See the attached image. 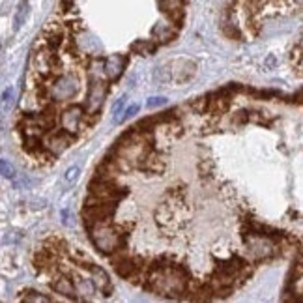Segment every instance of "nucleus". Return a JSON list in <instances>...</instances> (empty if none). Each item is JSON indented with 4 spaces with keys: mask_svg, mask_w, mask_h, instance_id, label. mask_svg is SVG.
I'll return each instance as SVG.
<instances>
[{
    "mask_svg": "<svg viewBox=\"0 0 303 303\" xmlns=\"http://www.w3.org/2000/svg\"><path fill=\"white\" fill-rule=\"evenodd\" d=\"M101 120V113H84L81 120V129H92Z\"/></svg>",
    "mask_w": 303,
    "mask_h": 303,
    "instance_id": "2eb2a0df",
    "label": "nucleus"
},
{
    "mask_svg": "<svg viewBox=\"0 0 303 303\" xmlns=\"http://www.w3.org/2000/svg\"><path fill=\"white\" fill-rule=\"evenodd\" d=\"M84 115V107L83 105H71L70 109H66L62 115H58V126L66 129V131H71L81 135V120Z\"/></svg>",
    "mask_w": 303,
    "mask_h": 303,
    "instance_id": "0eeeda50",
    "label": "nucleus"
},
{
    "mask_svg": "<svg viewBox=\"0 0 303 303\" xmlns=\"http://www.w3.org/2000/svg\"><path fill=\"white\" fill-rule=\"evenodd\" d=\"M129 51L133 54H139V56H150L157 51V43L154 40H137V42L131 43Z\"/></svg>",
    "mask_w": 303,
    "mask_h": 303,
    "instance_id": "4468645a",
    "label": "nucleus"
},
{
    "mask_svg": "<svg viewBox=\"0 0 303 303\" xmlns=\"http://www.w3.org/2000/svg\"><path fill=\"white\" fill-rule=\"evenodd\" d=\"M66 255H68V258L73 262L75 266H79V268H83V270H90L92 266H94L95 262L86 255V253L83 251V249H77V247H68V251H66Z\"/></svg>",
    "mask_w": 303,
    "mask_h": 303,
    "instance_id": "f8f14e48",
    "label": "nucleus"
},
{
    "mask_svg": "<svg viewBox=\"0 0 303 303\" xmlns=\"http://www.w3.org/2000/svg\"><path fill=\"white\" fill-rule=\"evenodd\" d=\"M0 174L10 178V180L15 178V168H13V165H11L8 159H0Z\"/></svg>",
    "mask_w": 303,
    "mask_h": 303,
    "instance_id": "412c9836",
    "label": "nucleus"
},
{
    "mask_svg": "<svg viewBox=\"0 0 303 303\" xmlns=\"http://www.w3.org/2000/svg\"><path fill=\"white\" fill-rule=\"evenodd\" d=\"M51 286L54 288V292L62 294L64 298H70V300H73V302H81V298L77 296V288H75L73 281L70 279V275L60 273V275L51 282Z\"/></svg>",
    "mask_w": 303,
    "mask_h": 303,
    "instance_id": "9d476101",
    "label": "nucleus"
},
{
    "mask_svg": "<svg viewBox=\"0 0 303 303\" xmlns=\"http://www.w3.org/2000/svg\"><path fill=\"white\" fill-rule=\"evenodd\" d=\"M88 273L92 275V284H94V288L99 290V294H103V298H109L111 294L115 292V284L111 281V277H109V273L105 272L103 268H99L97 264H94Z\"/></svg>",
    "mask_w": 303,
    "mask_h": 303,
    "instance_id": "1a4fd4ad",
    "label": "nucleus"
},
{
    "mask_svg": "<svg viewBox=\"0 0 303 303\" xmlns=\"http://www.w3.org/2000/svg\"><path fill=\"white\" fill-rule=\"evenodd\" d=\"M116 210H118V202L116 200H105L95 197V195H86L83 211H81V217H83V225L86 232L97 227V225L113 223Z\"/></svg>",
    "mask_w": 303,
    "mask_h": 303,
    "instance_id": "f03ea898",
    "label": "nucleus"
},
{
    "mask_svg": "<svg viewBox=\"0 0 303 303\" xmlns=\"http://www.w3.org/2000/svg\"><path fill=\"white\" fill-rule=\"evenodd\" d=\"M23 302H51V298H47V296H43V294L36 292V290H24L21 296Z\"/></svg>",
    "mask_w": 303,
    "mask_h": 303,
    "instance_id": "f3484780",
    "label": "nucleus"
},
{
    "mask_svg": "<svg viewBox=\"0 0 303 303\" xmlns=\"http://www.w3.org/2000/svg\"><path fill=\"white\" fill-rule=\"evenodd\" d=\"M206 105H208V99H206V95H204V97L193 99V101L189 103V109H191L195 115H204V113H206Z\"/></svg>",
    "mask_w": 303,
    "mask_h": 303,
    "instance_id": "a211bd4d",
    "label": "nucleus"
},
{
    "mask_svg": "<svg viewBox=\"0 0 303 303\" xmlns=\"http://www.w3.org/2000/svg\"><path fill=\"white\" fill-rule=\"evenodd\" d=\"M126 101H127V95H120L118 99L115 101V105H113V122H118V118H120V115H122V111H124V107H126Z\"/></svg>",
    "mask_w": 303,
    "mask_h": 303,
    "instance_id": "6ab92c4d",
    "label": "nucleus"
},
{
    "mask_svg": "<svg viewBox=\"0 0 303 303\" xmlns=\"http://www.w3.org/2000/svg\"><path fill=\"white\" fill-rule=\"evenodd\" d=\"M26 15H28V2L23 0V4L19 6V11H17V17H15V30L23 26V23H24V19H26Z\"/></svg>",
    "mask_w": 303,
    "mask_h": 303,
    "instance_id": "aec40b11",
    "label": "nucleus"
},
{
    "mask_svg": "<svg viewBox=\"0 0 303 303\" xmlns=\"http://www.w3.org/2000/svg\"><path fill=\"white\" fill-rule=\"evenodd\" d=\"M109 92V81L90 71L88 77V94L84 103V113H101V105Z\"/></svg>",
    "mask_w": 303,
    "mask_h": 303,
    "instance_id": "20e7f679",
    "label": "nucleus"
},
{
    "mask_svg": "<svg viewBox=\"0 0 303 303\" xmlns=\"http://www.w3.org/2000/svg\"><path fill=\"white\" fill-rule=\"evenodd\" d=\"M127 62H129V58H127L126 54H115V56L105 58L103 60V71H105L107 81H109V83L118 81V79L122 77V73L126 71Z\"/></svg>",
    "mask_w": 303,
    "mask_h": 303,
    "instance_id": "6e6552de",
    "label": "nucleus"
},
{
    "mask_svg": "<svg viewBox=\"0 0 303 303\" xmlns=\"http://www.w3.org/2000/svg\"><path fill=\"white\" fill-rule=\"evenodd\" d=\"M42 247L45 249V251H49L51 255H54V256H62V255H66V251H68V243L60 238V236H49L47 240L42 243Z\"/></svg>",
    "mask_w": 303,
    "mask_h": 303,
    "instance_id": "ddd939ff",
    "label": "nucleus"
},
{
    "mask_svg": "<svg viewBox=\"0 0 303 303\" xmlns=\"http://www.w3.org/2000/svg\"><path fill=\"white\" fill-rule=\"evenodd\" d=\"M178 36V30L174 26H170V24H156L154 28H152V40L159 45H167L170 43L172 40H176Z\"/></svg>",
    "mask_w": 303,
    "mask_h": 303,
    "instance_id": "9b49d317",
    "label": "nucleus"
},
{
    "mask_svg": "<svg viewBox=\"0 0 303 303\" xmlns=\"http://www.w3.org/2000/svg\"><path fill=\"white\" fill-rule=\"evenodd\" d=\"M79 90H81V79L75 73H71V75L58 73L49 81L51 97L52 99H58V101L73 99L75 95L79 94Z\"/></svg>",
    "mask_w": 303,
    "mask_h": 303,
    "instance_id": "7ed1b4c3",
    "label": "nucleus"
},
{
    "mask_svg": "<svg viewBox=\"0 0 303 303\" xmlns=\"http://www.w3.org/2000/svg\"><path fill=\"white\" fill-rule=\"evenodd\" d=\"M139 109H140V107H139V105H137V103H131V105H129V107H126V109L122 111V116L118 118V122H116V124H122V122H126L127 118L135 116L137 113H139Z\"/></svg>",
    "mask_w": 303,
    "mask_h": 303,
    "instance_id": "4be33fe9",
    "label": "nucleus"
},
{
    "mask_svg": "<svg viewBox=\"0 0 303 303\" xmlns=\"http://www.w3.org/2000/svg\"><path fill=\"white\" fill-rule=\"evenodd\" d=\"M168 71H170V83L176 84H184L187 83L189 79H193L195 73H197V66L191 60H186V58H180V60H174V62L167 64Z\"/></svg>",
    "mask_w": 303,
    "mask_h": 303,
    "instance_id": "423d86ee",
    "label": "nucleus"
},
{
    "mask_svg": "<svg viewBox=\"0 0 303 303\" xmlns=\"http://www.w3.org/2000/svg\"><path fill=\"white\" fill-rule=\"evenodd\" d=\"M79 174H81V168L77 167V165H73V167H70L68 170H66V174H64V184L66 186H75V182L79 180Z\"/></svg>",
    "mask_w": 303,
    "mask_h": 303,
    "instance_id": "dca6fc26",
    "label": "nucleus"
},
{
    "mask_svg": "<svg viewBox=\"0 0 303 303\" xmlns=\"http://www.w3.org/2000/svg\"><path fill=\"white\" fill-rule=\"evenodd\" d=\"M88 238L92 241L97 251L109 256L113 255L116 249L120 247H127V240H129V230L122 229L113 223H103V225H97L92 230H88Z\"/></svg>",
    "mask_w": 303,
    "mask_h": 303,
    "instance_id": "f257e3e1",
    "label": "nucleus"
},
{
    "mask_svg": "<svg viewBox=\"0 0 303 303\" xmlns=\"http://www.w3.org/2000/svg\"><path fill=\"white\" fill-rule=\"evenodd\" d=\"M88 195H95L105 200H116L122 202L129 195V189L126 186H120L118 182H109V180H97L92 178L88 184Z\"/></svg>",
    "mask_w": 303,
    "mask_h": 303,
    "instance_id": "39448f33",
    "label": "nucleus"
},
{
    "mask_svg": "<svg viewBox=\"0 0 303 303\" xmlns=\"http://www.w3.org/2000/svg\"><path fill=\"white\" fill-rule=\"evenodd\" d=\"M163 105H167V97H163V95H159V97L154 95L146 101L148 109H156V107H163Z\"/></svg>",
    "mask_w": 303,
    "mask_h": 303,
    "instance_id": "5701e85b",
    "label": "nucleus"
},
{
    "mask_svg": "<svg viewBox=\"0 0 303 303\" xmlns=\"http://www.w3.org/2000/svg\"><path fill=\"white\" fill-rule=\"evenodd\" d=\"M11 97H13V90L8 88V90L2 94V105H4V109H8V105L11 103Z\"/></svg>",
    "mask_w": 303,
    "mask_h": 303,
    "instance_id": "b1692460",
    "label": "nucleus"
}]
</instances>
